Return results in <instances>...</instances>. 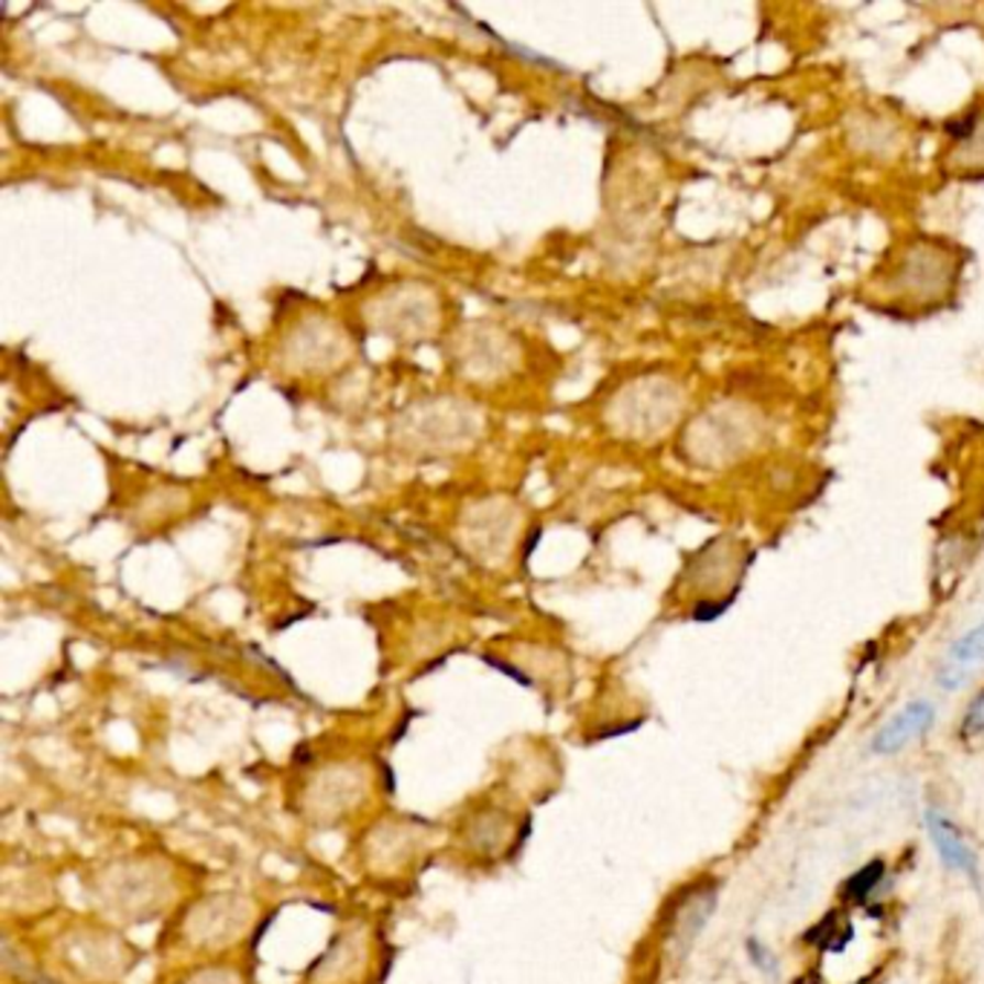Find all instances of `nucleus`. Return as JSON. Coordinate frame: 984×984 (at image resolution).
Listing matches in <instances>:
<instances>
[{
  "label": "nucleus",
  "instance_id": "f257e3e1",
  "mask_svg": "<svg viewBox=\"0 0 984 984\" xmlns=\"http://www.w3.org/2000/svg\"><path fill=\"white\" fill-rule=\"evenodd\" d=\"M932 722H936V704L932 702L918 699V702L904 704V708H900L898 713L875 733L872 751L881 756L900 754L909 742H916L918 736H923V733L930 731Z\"/></svg>",
  "mask_w": 984,
  "mask_h": 984
},
{
  "label": "nucleus",
  "instance_id": "f03ea898",
  "mask_svg": "<svg viewBox=\"0 0 984 984\" xmlns=\"http://www.w3.org/2000/svg\"><path fill=\"white\" fill-rule=\"evenodd\" d=\"M927 820V834H930V843L936 849L939 861L944 863L950 872H959V875L976 877V852L970 849L967 838L962 834V829L939 809H927L923 814Z\"/></svg>",
  "mask_w": 984,
  "mask_h": 984
},
{
  "label": "nucleus",
  "instance_id": "7ed1b4c3",
  "mask_svg": "<svg viewBox=\"0 0 984 984\" xmlns=\"http://www.w3.org/2000/svg\"><path fill=\"white\" fill-rule=\"evenodd\" d=\"M982 664H984V621L976 626H970L967 633L959 635V638L950 644L944 664H941L939 670V685L944 687V690H955V687H962Z\"/></svg>",
  "mask_w": 984,
  "mask_h": 984
},
{
  "label": "nucleus",
  "instance_id": "20e7f679",
  "mask_svg": "<svg viewBox=\"0 0 984 984\" xmlns=\"http://www.w3.org/2000/svg\"><path fill=\"white\" fill-rule=\"evenodd\" d=\"M717 898L719 893L717 889H696V893L687 895L681 900L679 912H676V921H673V930H670V939L673 944L679 947V953L685 955L693 941L702 936V930L708 927V921L713 918V909H717Z\"/></svg>",
  "mask_w": 984,
  "mask_h": 984
},
{
  "label": "nucleus",
  "instance_id": "39448f33",
  "mask_svg": "<svg viewBox=\"0 0 984 984\" xmlns=\"http://www.w3.org/2000/svg\"><path fill=\"white\" fill-rule=\"evenodd\" d=\"M886 875V866L884 861H870L866 866H861L857 872L846 877V884H843V895L849 900H866L872 893H875V886L884 881Z\"/></svg>",
  "mask_w": 984,
  "mask_h": 984
},
{
  "label": "nucleus",
  "instance_id": "423d86ee",
  "mask_svg": "<svg viewBox=\"0 0 984 984\" xmlns=\"http://www.w3.org/2000/svg\"><path fill=\"white\" fill-rule=\"evenodd\" d=\"M745 953H748L751 967L759 970L763 976L770 978V976H777V973H779L777 955H774V950H770V947L765 944V941L759 939V936H751V939L745 941Z\"/></svg>",
  "mask_w": 984,
  "mask_h": 984
},
{
  "label": "nucleus",
  "instance_id": "0eeeda50",
  "mask_svg": "<svg viewBox=\"0 0 984 984\" xmlns=\"http://www.w3.org/2000/svg\"><path fill=\"white\" fill-rule=\"evenodd\" d=\"M984 733V690H978L967 704V713L962 719V736L973 740V736H982Z\"/></svg>",
  "mask_w": 984,
  "mask_h": 984
},
{
  "label": "nucleus",
  "instance_id": "6e6552de",
  "mask_svg": "<svg viewBox=\"0 0 984 984\" xmlns=\"http://www.w3.org/2000/svg\"><path fill=\"white\" fill-rule=\"evenodd\" d=\"M861 984H863V982H861Z\"/></svg>",
  "mask_w": 984,
  "mask_h": 984
}]
</instances>
